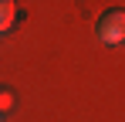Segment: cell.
I'll use <instances>...</instances> for the list:
<instances>
[{
  "label": "cell",
  "instance_id": "obj_3",
  "mask_svg": "<svg viewBox=\"0 0 125 122\" xmlns=\"http://www.w3.org/2000/svg\"><path fill=\"white\" fill-rule=\"evenodd\" d=\"M14 105H17V95H14V88H10V85H0V115H7Z\"/></svg>",
  "mask_w": 125,
  "mask_h": 122
},
{
  "label": "cell",
  "instance_id": "obj_4",
  "mask_svg": "<svg viewBox=\"0 0 125 122\" xmlns=\"http://www.w3.org/2000/svg\"><path fill=\"white\" fill-rule=\"evenodd\" d=\"M0 122H3V115H0Z\"/></svg>",
  "mask_w": 125,
  "mask_h": 122
},
{
  "label": "cell",
  "instance_id": "obj_2",
  "mask_svg": "<svg viewBox=\"0 0 125 122\" xmlns=\"http://www.w3.org/2000/svg\"><path fill=\"white\" fill-rule=\"evenodd\" d=\"M14 20H17V3H14V0H0V34L10 31Z\"/></svg>",
  "mask_w": 125,
  "mask_h": 122
},
{
  "label": "cell",
  "instance_id": "obj_1",
  "mask_svg": "<svg viewBox=\"0 0 125 122\" xmlns=\"http://www.w3.org/2000/svg\"><path fill=\"white\" fill-rule=\"evenodd\" d=\"M95 34L108 48L125 44V10H105L102 17H98V24H95Z\"/></svg>",
  "mask_w": 125,
  "mask_h": 122
}]
</instances>
